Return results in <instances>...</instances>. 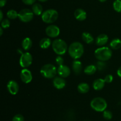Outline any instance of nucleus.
<instances>
[{
	"label": "nucleus",
	"mask_w": 121,
	"mask_h": 121,
	"mask_svg": "<svg viewBox=\"0 0 121 121\" xmlns=\"http://www.w3.org/2000/svg\"><path fill=\"white\" fill-rule=\"evenodd\" d=\"M113 79V77L112 76V75L111 74H108L107 75L105 76V78H104V80H105V83H112Z\"/></svg>",
	"instance_id": "32"
},
{
	"label": "nucleus",
	"mask_w": 121,
	"mask_h": 121,
	"mask_svg": "<svg viewBox=\"0 0 121 121\" xmlns=\"http://www.w3.org/2000/svg\"><path fill=\"white\" fill-rule=\"evenodd\" d=\"M90 90V87L87 83H81L78 85V90L79 93L82 94L87 93Z\"/></svg>",
	"instance_id": "22"
},
{
	"label": "nucleus",
	"mask_w": 121,
	"mask_h": 121,
	"mask_svg": "<svg viewBox=\"0 0 121 121\" xmlns=\"http://www.w3.org/2000/svg\"><path fill=\"white\" fill-rule=\"evenodd\" d=\"M32 11L36 15H42L43 13V8L40 4L35 3L32 6Z\"/></svg>",
	"instance_id": "20"
},
{
	"label": "nucleus",
	"mask_w": 121,
	"mask_h": 121,
	"mask_svg": "<svg viewBox=\"0 0 121 121\" xmlns=\"http://www.w3.org/2000/svg\"><path fill=\"white\" fill-rule=\"evenodd\" d=\"M8 92L12 95H15L19 91V85L17 82L14 80H10L8 82L7 85Z\"/></svg>",
	"instance_id": "11"
},
{
	"label": "nucleus",
	"mask_w": 121,
	"mask_h": 121,
	"mask_svg": "<svg viewBox=\"0 0 121 121\" xmlns=\"http://www.w3.org/2000/svg\"><path fill=\"white\" fill-rule=\"evenodd\" d=\"M74 16L78 21H84L87 17L86 12L82 8H78L74 13Z\"/></svg>",
	"instance_id": "14"
},
{
	"label": "nucleus",
	"mask_w": 121,
	"mask_h": 121,
	"mask_svg": "<svg viewBox=\"0 0 121 121\" xmlns=\"http://www.w3.org/2000/svg\"><path fill=\"white\" fill-rule=\"evenodd\" d=\"M82 40L87 44H92L94 42V38L93 36L87 32H85L82 33Z\"/></svg>",
	"instance_id": "18"
},
{
	"label": "nucleus",
	"mask_w": 121,
	"mask_h": 121,
	"mask_svg": "<svg viewBox=\"0 0 121 121\" xmlns=\"http://www.w3.org/2000/svg\"><path fill=\"white\" fill-rule=\"evenodd\" d=\"M99 1L101 2H105V1H107V0H99Z\"/></svg>",
	"instance_id": "39"
},
{
	"label": "nucleus",
	"mask_w": 121,
	"mask_h": 121,
	"mask_svg": "<svg viewBox=\"0 0 121 121\" xmlns=\"http://www.w3.org/2000/svg\"><path fill=\"white\" fill-rule=\"evenodd\" d=\"M70 69L67 65H60L57 68V74L60 77H62V78H66V77H69L70 74Z\"/></svg>",
	"instance_id": "12"
},
{
	"label": "nucleus",
	"mask_w": 121,
	"mask_h": 121,
	"mask_svg": "<svg viewBox=\"0 0 121 121\" xmlns=\"http://www.w3.org/2000/svg\"><path fill=\"white\" fill-rule=\"evenodd\" d=\"M97 70L98 69H97L96 65L91 64V65H89L85 67V70H84V72L88 75H91L94 74L96 72Z\"/></svg>",
	"instance_id": "23"
},
{
	"label": "nucleus",
	"mask_w": 121,
	"mask_h": 121,
	"mask_svg": "<svg viewBox=\"0 0 121 121\" xmlns=\"http://www.w3.org/2000/svg\"><path fill=\"white\" fill-rule=\"evenodd\" d=\"M107 102L104 98L97 97L93 98L91 102V106L94 110L102 112L106 110L107 107Z\"/></svg>",
	"instance_id": "6"
},
{
	"label": "nucleus",
	"mask_w": 121,
	"mask_h": 121,
	"mask_svg": "<svg viewBox=\"0 0 121 121\" xmlns=\"http://www.w3.org/2000/svg\"><path fill=\"white\" fill-rule=\"evenodd\" d=\"M109 37L107 34H100L96 39V44L99 46H103L107 43Z\"/></svg>",
	"instance_id": "15"
},
{
	"label": "nucleus",
	"mask_w": 121,
	"mask_h": 121,
	"mask_svg": "<svg viewBox=\"0 0 121 121\" xmlns=\"http://www.w3.org/2000/svg\"><path fill=\"white\" fill-rule=\"evenodd\" d=\"M52 45V40H51L50 39L47 37L43 38L42 39H41V40L40 41V43H39L40 47L41 49H46L48 48Z\"/></svg>",
	"instance_id": "19"
},
{
	"label": "nucleus",
	"mask_w": 121,
	"mask_h": 121,
	"mask_svg": "<svg viewBox=\"0 0 121 121\" xmlns=\"http://www.w3.org/2000/svg\"><path fill=\"white\" fill-rule=\"evenodd\" d=\"M113 7L115 11L121 13V0H115L113 3Z\"/></svg>",
	"instance_id": "26"
},
{
	"label": "nucleus",
	"mask_w": 121,
	"mask_h": 121,
	"mask_svg": "<svg viewBox=\"0 0 121 121\" xmlns=\"http://www.w3.org/2000/svg\"><path fill=\"white\" fill-rule=\"evenodd\" d=\"M40 73L44 78L52 79L54 78L57 73V69L53 64H47L41 67Z\"/></svg>",
	"instance_id": "4"
},
{
	"label": "nucleus",
	"mask_w": 121,
	"mask_h": 121,
	"mask_svg": "<svg viewBox=\"0 0 121 121\" xmlns=\"http://www.w3.org/2000/svg\"><path fill=\"white\" fill-rule=\"evenodd\" d=\"M34 17V13L28 8L22 9L18 13V19L23 23H28L31 21Z\"/></svg>",
	"instance_id": "7"
},
{
	"label": "nucleus",
	"mask_w": 121,
	"mask_h": 121,
	"mask_svg": "<svg viewBox=\"0 0 121 121\" xmlns=\"http://www.w3.org/2000/svg\"><path fill=\"white\" fill-rule=\"evenodd\" d=\"M20 78L23 83L28 84L33 79L31 72L27 68L22 69L20 73Z\"/></svg>",
	"instance_id": "10"
},
{
	"label": "nucleus",
	"mask_w": 121,
	"mask_h": 121,
	"mask_svg": "<svg viewBox=\"0 0 121 121\" xmlns=\"http://www.w3.org/2000/svg\"><path fill=\"white\" fill-rule=\"evenodd\" d=\"M59 14L56 9H48L44 11L41 15V19L45 23L52 24L58 19Z\"/></svg>",
	"instance_id": "5"
},
{
	"label": "nucleus",
	"mask_w": 121,
	"mask_h": 121,
	"mask_svg": "<svg viewBox=\"0 0 121 121\" xmlns=\"http://www.w3.org/2000/svg\"><path fill=\"white\" fill-rule=\"evenodd\" d=\"M35 1L36 0H22L24 4H25L26 5H33L34 4H35Z\"/></svg>",
	"instance_id": "33"
},
{
	"label": "nucleus",
	"mask_w": 121,
	"mask_h": 121,
	"mask_svg": "<svg viewBox=\"0 0 121 121\" xmlns=\"http://www.w3.org/2000/svg\"><path fill=\"white\" fill-rule=\"evenodd\" d=\"M110 47L113 50H118L121 47V40L118 38L113 39L110 42Z\"/></svg>",
	"instance_id": "24"
},
{
	"label": "nucleus",
	"mask_w": 121,
	"mask_h": 121,
	"mask_svg": "<svg viewBox=\"0 0 121 121\" xmlns=\"http://www.w3.org/2000/svg\"><path fill=\"white\" fill-rule=\"evenodd\" d=\"M20 65L23 68H27L31 65L33 62V56L31 54L28 52H24L21 55L19 60Z\"/></svg>",
	"instance_id": "8"
},
{
	"label": "nucleus",
	"mask_w": 121,
	"mask_h": 121,
	"mask_svg": "<svg viewBox=\"0 0 121 121\" xmlns=\"http://www.w3.org/2000/svg\"><path fill=\"white\" fill-rule=\"evenodd\" d=\"M60 28L56 25L51 24L46 28V34L50 37L54 38L60 34Z\"/></svg>",
	"instance_id": "9"
},
{
	"label": "nucleus",
	"mask_w": 121,
	"mask_h": 121,
	"mask_svg": "<svg viewBox=\"0 0 121 121\" xmlns=\"http://www.w3.org/2000/svg\"><path fill=\"white\" fill-rule=\"evenodd\" d=\"M56 62L57 64L59 66L60 65H63L64 63V59L61 55H58L57 56L56 58Z\"/></svg>",
	"instance_id": "31"
},
{
	"label": "nucleus",
	"mask_w": 121,
	"mask_h": 121,
	"mask_svg": "<svg viewBox=\"0 0 121 121\" xmlns=\"http://www.w3.org/2000/svg\"><path fill=\"white\" fill-rule=\"evenodd\" d=\"M68 52L73 59H79L84 53L83 45L79 42H74L69 47Z\"/></svg>",
	"instance_id": "1"
},
{
	"label": "nucleus",
	"mask_w": 121,
	"mask_h": 121,
	"mask_svg": "<svg viewBox=\"0 0 121 121\" xmlns=\"http://www.w3.org/2000/svg\"><path fill=\"white\" fill-rule=\"evenodd\" d=\"M3 20V13L2 11H0V21H2Z\"/></svg>",
	"instance_id": "36"
},
{
	"label": "nucleus",
	"mask_w": 121,
	"mask_h": 121,
	"mask_svg": "<svg viewBox=\"0 0 121 121\" xmlns=\"http://www.w3.org/2000/svg\"><path fill=\"white\" fill-rule=\"evenodd\" d=\"M1 24L3 28H8L10 26V21L8 19H4L1 21Z\"/></svg>",
	"instance_id": "29"
},
{
	"label": "nucleus",
	"mask_w": 121,
	"mask_h": 121,
	"mask_svg": "<svg viewBox=\"0 0 121 121\" xmlns=\"http://www.w3.org/2000/svg\"><path fill=\"white\" fill-rule=\"evenodd\" d=\"M112 56V50L106 46H102L95 51V56L99 60L105 62L111 59Z\"/></svg>",
	"instance_id": "2"
},
{
	"label": "nucleus",
	"mask_w": 121,
	"mask_h": 121,
	"mask_svg": "<svg viewBox=\"0 0 121 121\" xmlns=\"http://www.w3.org/2000/svg\"><path fill=\"white\" fill-rule=\"evenodd\" d=\"M7 3V0H0V7H3Z\"/></svg>",
	"instance_id": "34"
},
{
	"label": "nucleus",
	"mask_w": 121,
	"mask_h": 121,
	"mask_svg": "<svg viewBox=\"0 0 121 121\" xmlns=\"http://www.w3.org/2000/svg\"><path fill=\"white\" fill-rule=\"evenodd\" d=\"M72 68L75 74H80L82 70V64L78 59H74L72 62Z\"/></svg>",
	"instance_id": "16"
},
{
	"label": "nucleus",
	"mask_w": 121,
	"mask_h": 121,
	"mask_svg": "<svg viewBox=\"0 0 121 121\" xmlns=\"http://www.w3.org/2000/svg\"><path fill=\"white\" fill-rule=\"evenodd\" d=\"M3 34V28L2 27H0V35L2 36Z\"/></svg>",
	"instance_id": "37"
},
{
	"label": "nucleus",
	"mask_w": 121,
	"mask_h": 121,
	"mask_svg": "<svg viewBox=\"0 0 121 121\" xmlns=\"http://www.w3.org/2000/svg\"><path fill=\"white\" fill-rule=\"evenodd\" d=\"M53 84L54 87L58 90H61L65 87L66 83L64 78L61 77H57L54 78L53 81Z\"/></svg>",
	"instance_id": "13"
},
{
	"label": "nucleus",
	"mask_w": 121,
	"mask_h": 121,
	"mask_svg": "<svg viewBox=\"0 0 121 121\" xmlns=\"http://www.w3.org/2000/svg\"><path fill=\"white\" fill-rule=\"evenodd\" d=\"M105 85V81L104 79L102 78H98V79H95L93 81V88L95 90H101L102 89L104 88Z\"/></svg>",
	"instance_id": "17"
},
{
	"label": "nucleus",
	"mask_w": 121,
	"mask_h": 121,
	"mask_svg": "<svg viewBox=\"0 0 121 121\" xmlns=\"http://www.w3.org/2000/svg\"><path fill=\"white\" fill-rule=\"evenodd\" d=\"M103 116L104 118L106 120H111L112 118V113L110 110H105V111L103 112Z\"/></svg>",
	"instance_id": "28"
},
{
	"label": "nucleus",
	"mask_w": 121,
	"mask_h": 121,
	"mask_svg": "<svg viewBox=\"0 0 121 121\" xmlns=\"http://www.w3.org/2000/svg\"><path fill=\"white\" fill-rule=\"evenodd\" d=\"M96 67L99 71H102V70H105L106 68V63L104 61H102V60H99L98 62H97L96 63Z\"/></svg>",
	"instance_id": "27"
},
{
	"label": "nucleus",
	"mask_w": 121,
	"mask_h": 121,
	"mask_svg": "<svg viewBox=\"0 0 121 121\" xmlns=\"http://www.w3.org/2000/svg\"><path fill=\"white\" fill-rule=\"evenodd\" d=\"M7 16L9 19L14 20L18 17V13L14 9H10L7 11Z\"/></svg>",
	"instance_id": "25"
},
{
	"label": "nucleus",
	"mask_w": 121,
	"mask_h": 121,
	"mask_svg": "<svg viewBox=\"0 0 121 121\" xmlns=\"http://www.w3.org/2000/svg\"><path fill=\"white\" fill-rule=\"evenodd\" d=\"M12 121H24V117L21 114H17L13 117Z\"/></svg>",
	"instance_id": "30"
},
{
	"label": "nucleus",
	"mask_w": 121,
	"mask_h": 121,
	"mask_svg": "<svg viewBox=\"0 0 121 121\" xmlns=\"http://www.w3.org/2000/svg\"><path fill=\"white\" fill-rule=\"evenodd\" d=\"M53 51L58 55H63L67 51V45L65 40L57 39L52 42Z\"/></svg>",
	"instance_id": "3"
},
{
	"label": "nucleus",
	"mask_w": 121,
	"mask_h": 121,
	"mask_svg": "<svg viewBox=\"0 0 121 121\" xmlns=\"http://www.w3.org/2000/svg\"><path fill=\"white\" fill-rule=\"evenodd\" d=\"M39 1H40V2H46V1H48V0H39Z\"/></svg>",
	"instance_id": "38"
},
{
	"label": "nucleus",
	"mask_w": 121,
	"mask_h": 121,
	"mask_svg": "<svg viewBox=\"0 0 121 121\" xmlns=\"http://www.w3.org/2000/svg\"><path fill=\"white\" fill-rule=\"evenodd\" d=\"M21 45H22V49L24 50L28 51L29 49H30L33 45V42L30 37H26L22 40Z\"/></svg>",
	"instance_id": "21"
},
{
	"label": "nucleus",
	"mask_w": 121,
	"mask_h": 121,
	"mask_svg": "<svg viewBox=\"0 0 121 121\" xmlns=\"http://www.w3.org/2000/svg\"><path fill=\"white\" fill-rule=\"evenodd\" d=\"M117 75L121 78V66L117 70Z\"/></svg>",
	"instance_id": "35"
}]
</instances>
